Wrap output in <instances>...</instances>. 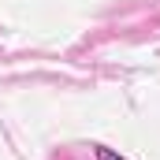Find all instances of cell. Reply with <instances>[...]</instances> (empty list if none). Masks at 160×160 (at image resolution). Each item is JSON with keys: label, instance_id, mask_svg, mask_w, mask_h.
<instances>
[{"label": "cell", "instance_id": "6da1fadb", "mask_svg": "<svg viewBox=\"0 0 160 160\" xmlns=\"http://www.w3.org/2000/svg\"><path fill=\"white\" fill-rule=\"evenodd\" d=\"M97 160H123V157H116L112 149H104V145H101V149H97Z\"/></svg>", "mask_w": 160, "mask_h": 160}]
</instances>
